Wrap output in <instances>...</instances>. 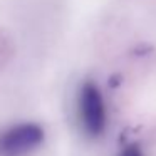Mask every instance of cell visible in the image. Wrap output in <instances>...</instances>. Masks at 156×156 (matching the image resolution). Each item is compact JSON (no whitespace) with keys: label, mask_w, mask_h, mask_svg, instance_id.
I'll use <instances>...</instances> for the list:
<instances>
[{"label":"cell","mask_w":156,"mask_h":156,"mask_svg":"<svg viewBox=\"0 0 156 156\" xmlns=\"http://www.w3.org/2000/svg\"><path fill=\"white\" fill-rule=\"evenodd\" d=\"M119 156H143V151H141V148H139V146L131 144V146H128L126 149H122Z\"/></svg>","instance_id":"cell-3"},{"label":"cell","mask_w":156,"mask_h":156,"mask_svg":"<svg viewBox=\"0 0 156 156\" xmlns=\"http://www.w3.org/2000/svg\"><path fill=\"white\" fill-rule=\"evenodd\" d=\"M77 112L81 126L89 136L98 138L106 129L104 98L96 84L86 82L77 96Z\"/></svg>","instance_id":"cell-1"},{"label":"cell","mask_w":156,"mask_h":156,"mask_svg":"<svg viewBox=\"0 0 156 156\" xmlns=\"http://www.w3.org/2000/svg\"><path fill=\"white\" fill-rule=\"evenodd\" d=\"M44 139V131L39 124L24 122L12 126L0 134V156H24L34 151Z\"/></svg>","instance_id":"cell-2"}]
</instances>
